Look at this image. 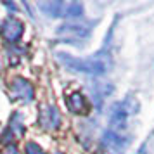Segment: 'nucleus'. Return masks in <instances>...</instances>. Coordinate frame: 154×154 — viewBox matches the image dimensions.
<instances>
[{
    "mask_svg": "<svg viewBox=\"0 0 154 154\" xmlns=\"http://www.w3.org/2000/svg\"><path fill=\"white\" fill-rule=\"evenodd\" d=\"M21 35H23V23L17 21L16 17H9L2 26V36L7 42H16V40L21 38Z\"/></svg>",
    "mask_w": 154,
    "mask_h": 154,
    "instance_id": "1",
    "label": "nucleus"
},
{
    "mask_svg": "<svg viewBox=\"0 0 154 154\" xmlns=\"http://www.w3.org/2000/svg\"><path fill=\"white\" fill-rule=\"evenodd\" d=\"M11 95L14 99L26 100V102H28V100H31V97H33V88H31V85H29L28 82L17 78V80H14L12 85H11Z\"/></svg>",
    "mask_w": 154,
    "mask_h": 154,
    "instance_id": "2",
    "label": "nucleus"
},
{
    "mask_svg": "<svg viewBox=\"0 0 154 154\" xmlns=\"http://www.w3.org/2000/svg\"><path fill=\"white\" fill-rule=\"evenodd\" d=\"M68 106H69L71 111H75V112H83V99H82V95H78V94L71 95L69 100H68Z\"/></svg>",
    "mask_w": 154,
    "mask_h": 154,
    "instance_id": "3",
    "label": "nucleus"
},
{
    "mask_svg": "<svg viewBox=\"0 0 154 154\" xmlns=\"http://www.w3.org/2000/svg\"><path fill=\"white\" fill-rule=\"evenodd\" d=\"M26 154H43V152H42V149L36 146V144H33V142H31V144H28V146H26Z\"/></svg>",
    "mask_w": 154,
    "mask_h": 154,
    "instance_id": "4",
    "label": "nucleus"
},
{
    "mask_svg": "<svg viewBox=\"0 0 154 154\" xmlns=\"http://www.w3.org/2000/svg\"><path fill=\"white\" fill-rule=\"evenodd\" d=\"M4 154H17V152H16V149H14V147H11V149H7V151H5Z\"/></svg>",
    "mask_w": 154,
    "mask_h": 154,
    "instance_id": "5",
    "label": "nucleus"
}]
</instances>
